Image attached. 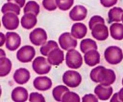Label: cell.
<instances>
[{
  "mask_svg": "<svg viewBox=\"0 0 123 102\" xmlns=\"http://www.w3.org/2000/svg\"><path fill=\"white\" fill-rule=\"evenodd\" d=\"M12 68V63L9 59L6 56L0 58V76L4 77L8 75Z\"/></svg>",
  "mask_w": 123,
  "mask_h": 102,
  "instance_id": "603a6c76",
  "label": "cell"
},
{
  "mask_svg": "<svg viewBox=\"0 0 123 102\" xmlns=\"http://www.w3.org/2000/svg\"><path fill=\"white\" fill-rule=\"evenodd\" d=\"M37 22V16L31 13H25L21 18L20 23L24 28L31 30L34 27Z\"/></svg>",
  "mask_w": 123,
  "mask_h": 102,
  "instance_id": "ffe728a7",
  "label": "cell"
},
{
  "mask_svg": "<svg viewBox=\"0 0 123 102\" xmlns=\"http://www.w3.org/2000/svg\"><path fill=\"white\" fill-rule=\"evenodd\" d=\"M36 55V50L33 46H24L17 52L16 57L18 61L23 63L31 62Z\"/></svg>",
  "mask_w": 123,
  "mask_h": 102,
  "instance_id": "8992f818",
  "label": "cell"
},
{
  "mask_svg": "<svg viewBox=\"0 0 123 102\" xmlns=\"http://www.w3.org/2000/svg\"><path fill=\"white\" fill-rule=\"evenodd\" d=\"M45 98L42 94L37 92H32L30 94L29 102H44Z\"/></svg>",
  "mask_w": 123,
  "mask_h": 102,
  "instance_id": "1f68e13d",
  "label": "cell"
},
{
  "mask_svg": "<svg viewBox=\"0 0 123 102\" xmlns=\"http://www.w3.org/2000/svg\"><path fill=\"white\" fill-rule=\"evenodd\" d=\"M32 67L33 70L39 75L46 74L51 70V66L48 60L43 56H37L32 61Z\"/></svg>",
  "mask_w": 123,
  "mask_h": 102,
  "instance_id": "277c9868",
  "label": "cell"
},
{
  "mask_svg": "<svg viewBox=\"0 0 123 102\" xmlns=\"http://www.w3.org/2000/svg\"><path fill=\"white\" fill-rule=\"evenodd\" d=\"M7 1L16 4L18 6H20V8H22V7H24V5H25L26 0H7Z\"/></svg>",
  "mask_w": 123,
  "mask_h": 102,
  "instance_id": "d590c367",
  "label": "cell"
},
{
  "mask_svg": "<svg viewBox=\"0 0 123 102\" xmlns=\"http://www.w3.org/2000/svg\"><path fill=\"white\" fill-rule=\"evenodd\" d=\"M29 37L31 43L37 46L43 45L48 39L46 32L42 28L34 29L30 32Z\"/></svg>",
  "mask_w": 123,
  "mask_h": 102,
  "instance_id": "52a82bcc",
  "label": "cell"
},
{
  "mask_svg": "<svg viewBox=\"0 0 123 102\" xmlns=\"http://www.w3.org/2000/svg\"><path fill=\"white\" fill-rule=\"evenodd\" d=\"M66 63L67 67L72 69H78L83 64V58L78 50L72 49L68 50L66 56Z\"/></svg>",
  "mask_w": 123,
  "mask_h": 102,
  "instance_id": "3957f363",
  "label": "cell"
},
{
  "mask_svg": "<svg viewBox=\"0 0 123 102\" xmlns=\"http://www.w3.org/2000/svg\"><path fill=\"white\" fill-rule=\"evenodd\" d=\"M12 99L15 102H25L28 98V92L24 87L18 86L12 92Z\"/></svg>",
  "mask_w": 123,
  "mask_h": 102,
  "instance_id": "d6986e66",
  "label": "cell"
},
{
  "mask_svg": "<svg viewBox=\"0 0 123 102\" xmlns=\"http://www.w3.org/2000/svg\"><path fill=\"white\" fill-rule=\"evenodd\" d=\"M1 44H0V46H2L4 43H5V41H6V37H5V35L2 32H1Z\"/></svg>",
  "mask_w": 123,
  "mask_h": 102,
  "instance_id": "f35d334b",
  "label": "cell"
},
{
  "mask_svg": "<svg viewBox=\"0 0 123 102\" xmlns=\"http://www.w3.org/2000/svg\"><path fill=\"white\" fill-rule=\"evenodd\" d=\"M31 78L30 72L25 68H19L13 74V79L18 84L24 85L26 84Z\"/></svg>",
  "mask_w": 123,
  "mask_h": 102,
  "instance_id": "2e32d148",
  "label": "cell"
},
{
  "mask_svg": "<svg viewBox=\"0 0 123 102\" xmlns=\"http://www.w3.org/2000/svg\"><path fill=\"white\" fill-rule=\"evenodd\" d=\"M62 102H80V98L79 95L74 92L67 91L62 97Z\"/></svg>",
  "mask_w": 123,
  "mask_h": 102,
  "instance_id": "f1b7e54d",
  "label": "cell"
},
{
  "mask_svg": "<svg viewBox=\"0 0 123 102\" xmlns=\"http://www.w3.org/2000/svg\"><path fill=\"white\" fill-rule=\"evenodd\" d=\"M118 98L120 99V102H123V88L118 91Z\"/></svg>",
  "mask_w": 123,
  "mask_h": 102,
  "instance_id": "74e56055",
  "label": "cell"
},
{
  "mask_svg": "<svg viewBox=\"0 0 123 102\" xmlns=\"http://www.w3.org/2000/svg\"><path fill=\"white\" fill-rule=\"evenodd\" d=\"M111 102H120V99L118 98V92H116L114 94V96H112V98L110 100Z\"/></svg>",
  "mask_w": 123,
  "mask_h": 102,
  "instance_id": "8d00e7d4",
  "label": "cell"
},
{
  "mask_svg": "<svg viewBox=\"0 0 123 102\" xmlns=\"http://www.w3.org/2000/svg\"><path fill=\"white\" fill-rule=\"evenodd\" d=\"M88 32L86 25L81 22H77L73 24L71 28V34L74 38L82 39L85 37Z\"/></svg>",
  "mask_w": 123,
  "mask_h": 102,
  "instance_id": "ac0fdd59",
  "label": "cell"
},
{
  "mask_svg": "<svg viewBox=\"0 0 123 102\" xmlns=\"http://www.w3.org/2000/svg\"><path fill=\"white\" fill-rule=\"evenodd\" d=\"M24 13H31L35 15H38L40 13V6L34 1H29L26 4L24 8Z\"/></svg>",
  "mask_w": 123,
  "mask_h": 102,
  "instance_id": "83f0119b",
  "label": "cell"
},
{
  "mask_svg": "<svg viewBox=\"0 0 123 102\" xmlns=\"http://www.w3.org/2000/svg\"><path fill=\"white\" fill-rule=\"evenodd\" d=\"M110 33L112 38L116 40L123 39V24L115 22L110 26Z\"/></svg>",
  "mask_w": 123,
  "mask_h": 102,
  "instance_id": "44dd1931",
  "label": "cell"
},
{
  "mask_svg": "<svg viewBox=\"0 0 123 102\" xmlns=\"http://www.w3.org/2000/svg\"><path fill=\"white\" fill-rule=\"evenodd\" d=\"M94 93L98 99L106 101L109 99L113 93V88L111 86H105L100 84L94 89Z\"/></svg>",
  "mask_w": 123,
  "mask_h": 102,
  "instance_id": "5bb4252c",
  "label": "cell"
},
{
  "mask_svg": "<svg viewBox=\"0 0 123 102\" xmlns=\"http://www.w3.org/2000/svg\"><path fill=\"white\" fill-rule=\"evenodd\" d=\"M1 12L3 14L8 13V12H12L16 14L17 15H19L20 13V7L16 4L8 2L7 3H5L2 6Z\"/></svg>",
  "mask_w": 123,
  "mask_h": 102,
  "instance_id": "4316f807",
  "label": "cell"
},
{
  "mask_svg": "<svg viewBox=\"0 0 123 102\" xmlns=\"http://www.w3.org/2000/svg\"><path fill=\"white\" fill-rule=\"evenodd\" d=\"M82 101L83 102H97L98 100L95 95L88 94H85L82 97Z\"/></svg>",
  "mask_w": 123,
  "mask_h": 102,
  "instance_id": "836d02e7",
  "label": "cell"
},
{
  "mask_svg": "<svg viewBox=\"0 0 123 102\" xmlns=\"http://www.w3.org/2000/svg\"><path fill=\"white\" fill-rule=\"evenodd\" d=\"M90 78L96 83H100L105 86H110L115 82L116 74L112 70L99 66L91 71Z\"/></svg>",
  "mask_w": 123,
  "mask_h": 102,
  "instance_id": "6da1fadb",
  "label": "cell"
},
{
  "mask_svg": "<svg viewBox=\"0 0 123 102\" xmlns=\"http://www.w3.org/2000/svg\"><path fill=\"white\" fill-rule=\"evenodd\" d=\"M85 64L90 67H93L100 63V55L96 49H92L84 54Z\"/></svg>",
  "mask_w": 123,
  "mask_h": 102,
  "instance_id": "e0dca14e",
  "label": "cell"
},
{
  "mask_svg": "<svg viewBox=\"0 0 123 102\" xmlns=\"http://www.w3.org/2000/svg\"><path fill=\"white\" fill-rule=\"evenodd\" d=\"M58 8L62 11L69 10L74 3V0H56Z\"/></svg>",
  "mask_w": 123,
  "mask_h": 102,
  "instance_id": "f546056e",
  "label": "cell"
},
{
  "mask_svg": "<svg viewBox=\"0 0 123 102\" xmlns=\"http://www.w3.org/2000/svg\"><path fill=\"white\" fill-rule=\"evenodd\" d=\"M56 48H59L58 43L54 40H49L46 42L40 48V51L41 54L43 56H48L49 53Z\"/></svg>",
  "mask_w": 123,
  "mask_h": 102,
  "instance_id": "484cf974",
  "label": "cell"
},
{
  "mask_svg": "<svg viewBox=\"0 0 123 102\" xmlns=\"http://www.w3.org/2000/svg\"><path fill=\"white\" fill-rule=\"evenodd\" d=\"M123 9L120 7H115L112 8L108 12L109 23L119 22L122 20Z\"/></svg>",
  "mask_w": 123,
  "mask_h": 102,
  "instance_id": "7402d4cb",
  "label": "cell"
},
{
  "mask_svg": "<svg viewBox=\"0 0 123 102\" xmlns=\"http://www.w3.org/2000/svg\"><path fill=\"white\" fill-rule=\"evenodd\" d=\"M6 47L10 51L17 50L21 44V38L15 32H7L6 33Z\"/></svg>",
  "mask_w": 123,
  "mask_h": 102,
  "instance_id": "30bf717a",
  "label": "cell"
},
{
  "mask_svg": "<svg viewBox=\"0 0 123 102\" xmlns=\"http://www.w3.org/2000/svg\"><path fill=\"white\" fill-rule=\"evenodd\" d=\"M2 23L6 30L12 31L18 28L19 25V19L16 14L8 12L2 16Z\"/></svg>",
  "mask_w": 123,
  "mask_h": 102,
  "instance_id": "9c48e42d",
  "label": "cell"
},
{
  "mask_svg": "<svg viewBox=\"0 0 123 102\" xmlns=\"http://www.w3.org/2000/svg\"><path fill=\"white\" fill-rule=\"evenodd\" d=\"M62 82L70 88H76L82 82V76L79 73L74 70H67L62 75Z\"/></svg>",
  "mask_w": 123,
  "mask_h": 102,
  "instance_id": "5b68a950",
  "label": "cell"
},
{
  "mask_svg": "<svg viewBox=\"0 0 123 102\" xmlns=\"http://www.w3.org/2000/svg\"><path fill=\"white\" fill-rule=\"evenodd\" d=\"M42 5L43 7L48 11L55 10L58 7L56 0H43Z\"/></svg>",
  "mask_w": 123,
  "mask_h": 102,
  "instance_id": "4dcf8cb0",
  "label": "cell"
},
{
  "mask_svg": "<svg viewBox=\"0 0 123 102\" xmlns=\"http://www.w3.org/2000/svg\"><path fill=\"white\" fill-rule=\"evenodd\" d=\"M100 23L105 24V22L104 19H103L102 16H93L90 19V21H89V28H90V30H91L92 28H93L96 24H100Z\"/></svg>",
  "mask_w": 123,
  "mask_h": 102,
  "instance_id": "d6a6232c",
  "label": "cell"
},
{
  "mask_svg": "<svg viewBox=\"0 0 123 102\" xmlns=\"http://www.w3.org/2000/svg\"><path fill=\"white\" fill-rule=\"evenodd\" d=\"M122 84H123V80H122Z\"/></svg>",
  "mask_w": 123,
  "mask_h": 102,
  "instance_id": "b9f144b4",
  "label": "cell"
},
{
  "mask_svg": "<svg viewBox=\"0 0 123 102\" xmlns=\"http://www.w3.org/2000/svg\"><path fill=\"white\" fill-rule=\"evenodd\" d=\"M91 34L92 37L97 40H106L109 37L108 26L103 23L96 24L91 30Z\"/></svg>",
  "mask_w": 123,
  "mask_h": 102,
  "instance_id": "8fae6325",
  "label": "cell"
},
{
  "mask_svg": "<svg viewBox=\"0 0 123 102\" xmlns=\"http://www.w3.org/2000/svg\"><path fill=\"white\" fill-rule=\"evenodd\" d=\"M0 53H1V54H0L1 57H5L6 56V53H5V52H4V50L2 49H0Z\"/></svg>",
  "mask_w": 123,
  "mask_h": 102,
  "instance_id": "ab89813d",
  "label": "cell"
},
{
  "mask_svg": "<svg viewBox=\"0 0 123 102\" xmlns=\"http://www.w3.org/2000/svg\"><path fill=\"white\" fill-rule=\"evenodd\" d=\"M33 85L36 90L45 91L51 88L52 82L47 76H38L34 80Z\"/></svg>",
  "mask_w": 123,
  "mask_h": 102,
  "instance_id": "9a60e30c",
  "label": "cell"
},
{
  "mask_svg": "<svg viewBox=\"0 0 123 102\" xmlns=\"http://www.w3.org/2000/svg\"><path fill=\"white\" fill-rule=\"evenodd\" d=\"M101 4L106 8H109L116 4L118 0H100Z\"/></svg>",
  "mask_w": 123,
  "mask_h": 102,
  "instance_id": "e575fe53",
  "label": "cell"
},
{
  "mask_svg": "<svg viewBox=\"0 0 123 102\" xmlns=\"http://www.w3.org/2000/svg\"><path fill=\"white\" fill-rule=\"evenodd\" d=\"M87 13V9L84 6L77 5L71 10L69 17L73 21H81L86 18Z\"/></svg>",
  "mask_w": 123,
  "mask_h": 102,
  "instance_id": "7c38bea8",
  "label": "cell"
},
{
  "mask_svg": "<svg viewBox=\"0 0 123 102\" xmlns=\"http://www.w3.org/2000/svg\"><path fill=\"white\" fill-rule=\"evenodd\" d=\"M48 61L52 66H59L64 60V51L56 48L52 50L48 56Z\"/></svg>",
  "mask_w": 123,
  "mask_h": 102,
  "instance_id": "4fadbf2b",
  "label": "cell"
},
{
  "mask_svg": "<svg viewBox=\"0 0 123 102\" xmlns=\"http://www.w3.org/2000/svg\"><path fill=\"white\" fill-rule=\"evenodd\" d=\"M70 91L69 89L64 85H58L52 90V96L56 102H62V97L66 92Z\"/></svg>",
  "mask_w": 123,
  "mask_h": 102,
  "instance_id": "d4e9b609",
  "label": "cell"
},
{
  "mask_svg": "<svg viewBox=\"0 0 123 102\" xmlns=\"http://www.w3.org/2000/svg\"><path fill=\"white\" fill-rule=\"evenodd\" d=\"M58 42L61 48L63 50L67 51L72 49H74L78 45V42L75 38H73L72 34L68 32L62 33L60 36Z\"/></svg>",
  "mask_w": 123,
  "mask_h": 102,
  "instance_id": "ba28073f",
  "label": "cell"
},
{
  "mask_svg": "<svg viewBox=\"0 0 123 102\" xmlns=\"http://www.w3.org/2000/svg\"><path fill=\"white\" fill-rule=\"evenodd\" d=\"M105 59L111 65H117L123 60L122 49L116 46H111L106 48L104 52Z\"/></svg>",
  "mask_w": 123,
  "mask_h": 102,
  "instance_id": "7a4b0ae2",
  "label": "cell"
},
{
  "mask_svg": "<svg viewBox=\"0 0 123 102\" xmlns=\"http://www.w3.org/2000/svg\"><path fill=\"white\" fill-rule=\"evenodd\" d=\"M98 47L96 42L91 38H85L82 40L80 43V49L82 52L85 54L86 52L92 49L97 50Z\"/></svg>",
  "mask_w": 123,
  "mask_h": 102,
  "instance_id": "cb8c5ba5",
  "label": "cell"
},
{
  "mask_svg": "<svg viewBox=\"0 0 123 102\" xmlns=\"http://www.w3.org/2000/svg\"><path fill=\"white\" fill-rule=\"evenodd\" d=\"M122 22H123V15H122Z\"/></svg>",
  "mask_w": 123,
  "mask_h": 102,
  "instance_id": "60d3db41",
  "label": "cell"
}]
</instances>
